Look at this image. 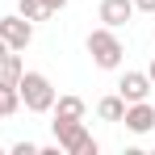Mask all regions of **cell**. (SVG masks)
<instances>
[{"label": "cell", "instance_id": "6da1fadb", "mask_svg": "<svg viewBox=\"0 0 155 155\" xmlns=\"http://www.w3.org/2000/svg\"><path fill=\"white\" fill-rule=\"evenodd\" d=\"M84 46H88V54H92V63H97L101 71H117V67H122V59H126V46H122L117 29H109V25L92 29Z\"/></svg>", "mask_w": 155, "mask_h": 155}, {"label": "cell", "instance_id": "7a4b0ae2", "mask_svg": "<svg viewBox=\"0 0 155 155\" xmlns=\"http://www.w3.org/2000/svg\"><path fill=\"white\" fill-rule=\"evenodd\" d=\"M17 92H21V105H25L29 113H51V105H54V84H51V76H42V71H21Z\"/></svg>", "mask_w": 155, "mask_h": 155}, {"label": "cell", "instance_id": "3957f363", "mask_svg": "<svg viewBox=\"0 0 155 155\" xmlns=\"http://www.w3.org/2000/svg\"><path fill=\"white\" fill-rule=\"evenodd\" d=\"M51 130H54V143L67 155H97L101 151V143L88 134L84 122H51Z\"/></svg>", "mask_w": 155, "mask_h": 155}, {"label": "cell", "instance_id": "277c9868", "mask_svg": "<svg viewBox=\"0 0 155 155\" xmlns=\"http://www.w3.org/2000/svg\"><path fill=\"white\" fill-rule=\"evenodd\" d=\"M0 38L8 51H25L34 42V21H25L21 13H8V17H0Z\"/></svg>", "mask_w": 155, "mask_h": 155}, {"label": "cell", "instance_id": "5b68a950", "mask_svg": "<svg viewBox=\"0 0 155 155\" xmlns=\"http://www.w3.org/2000/svg\"><path fill=\"white\" fill-rule=\"evenodd\" d=\"M122 126L130 134H151L155 130V105L151 101H130L126 113H122Z\"/></svg>", "mask_w": 155, "mask_h": 155}, {"label": "cell", "instance_id": "8992f818", "mask_svg": "<svg viewBox=\"0 0 155 155\" xmlns=\"http://www.w3.org/2000/svg\"><path fill=\"white\" fill-rule=\"evenodd\" d=\"M151 76H147V71H126V76L117 80V97H122V101H147V97H151Z\"/></svg>", "mask_w": 155, "mask_h": 155}, {"label": "cell", "instance_id": "52a82bcc", "mask_svg": "<svg viewBox=\"0 0 155 155\" xmlns=\"http://www.w3.org/2000/svg\"><path fill=\"white\" fill-rule=\"evenodd\" d=\"M97 17H101V25L122 29V25H130V17H134V0H101Z\"/></svg>", "mask_w": 155, "mask_h": 155}, {"label": "cell", "instance_id": "ba28073f", "mask_svg": "<svg viewBox=\"0 0 155 155\" xmlns=\"http://www.w3.org/2000/svg\"><path fill=\"white\" fill-rule=\"evenodd\" d=\"M84 109L88 105L80 101V97H54V105H51L54 122H84Z\"/></svg>", "mask_w": 155, "mask_h": 155}, {"label": "cell", "instance_id": "9c48e42d", "mask_svg": "<svg viewBox=\"0 0 155 155\" xmlns=\"http://www.w3.org/2000/svg\"><path fill=\"white\" fill-rule=\"evenodd\" d=\"M25 71V63H21V51H8L0 59V88H17V80Z\"/></svg>", "mask_w": 155, "mask_h": 155}, {"label": "cell", "instance_id": "30bf717a", "mask_svg": "<svg viewBox=\"0 0 155 155\" xmlns=\"http://www.w3.org/2000/svg\"><path fill=\"white\" fill-rule=\"evenodd\" d=\"M122 113H126V101H122L117 92H109V97L97 101V117H101V122H122Z\"/></svg>", "mask_w": 155, "mask_h": 155}, {"label": "cell", "instance_id": "8fae6325", "mask_svg": "<svg viewBox=\"0 0 155 155\" xmlns=\"http://www.w3.org/2000/svg\"><path fill=\"white\" fill-rule=\"evenodd\" d=\"M17 13H21L25 21H46V17H51V8H46L42 0H17Z\"/></svg>", "mask_w": 155, "mask_h": 155}, {"label": "cell", "instance_id": "7c38bea8", "mask_svg": "<svg viewBox=\"0 0 155 155\" xmlns=\"http://www.w3.org/2000/svg\"><path fill=\"white\" fill-rule=\"evenodd\" d=\"M0 109H4V117H13L21 109V92L17 88H0Z\"/></svg>", "mask_w": 155, "mask_h": 155}, {"label": "cell", "instance_id": "4fadbf2b", "mask_svg": "<svg viewBox=\"0 0 155 155\" xmlns=\"http://www.w3.org/2000/svg\"><path fill=\"white\" fill-rule=\"evenodd\" d=\"M8 151H13V155H42V147H38V143H29V138H21V143H13Z\"/></svg>", "mask_w": 155, "mask_h": 155}, {"label": "cell", "instance_id": "5bb4252c", "mask_svg": "<svg viewBox=\"0 0 155 155\" xmlns=\"http://www.w3.org/2000/svg\"><path fill=\"white\" fill-rule=\"evenodd\" d=\"M134 13H151L155 17V0H134Z\"/></svg>", "mask_w": 155, "mask_h": 155}, {"label": "cell", "instance_id": "9a60e30c", "mask_svg": "<svg viewBox=\"0 0 155 155\" xmlns=\"http://www.w3.org/2000/svg\"><path fill=\"white\" fill-rule=\"evenodd\" d=\"M42 4H46V8H51V13H59V8H63V4H67V0H42Z\"/></svg>", "mask_w": 155, "mask_h": 155}, {"label": "cell", "instance_id": "2e32d148", "mask_svg": "<svg viewBox=\"0 0 155 155\" xmlns=\"http://www.w3.org/2000/svg\"><path fill=\"white\" fill-rule=\"evenodd\" d=\"M147 76H151V84H155V54H151V67H147Z\"/></svg>", "mask_w": 155, "mask_h": 155}, {"label": "cell", "instance_id": "e0dca14e", "mask_svg": "<svg viewBox=\"0 0 155 155\" xmlns=\"http://www.w3.org/2000/svg\"><path fill=\"white\" fill-rule=\"evenodd\" d=\"M4 54H8V46H4V38H0V59H4Z\"/></svg>", "mask_w": 155, "mask_h": 155}, {"label": "cell", "instance_id": "ac0fdd59", "mask_svg": "<svg viewBox=\"0 0 155 155\" xmlns=\"http://www.w3.org/2000/svg\"><path fill=\"white\" fill-rule=\"evenodd\" d=\"M0 122H4V109H0Z\"/></svg>", "mask_w": 155, "mask_h": 155}, {"label": "cell", "instance_id": "d6986e66", "mask_svg": "<svg viewBox=\"0 0 155 155\" xmlns=\"http://www.w3.org/2000/svg\"><path fill=\"white\" fill-rule=\"evenodd\" d=\"M0 155H4V147H0Z\"/></svg>", "mask_w": 155, "mask_h": 155}]
</instances>
